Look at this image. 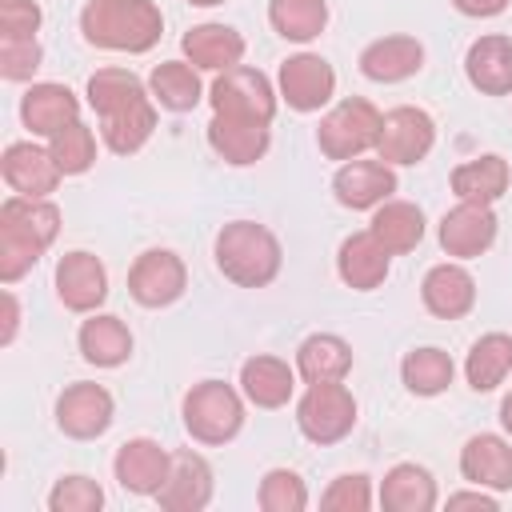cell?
<instances>
[{
	"label": "cell",
	"instance_id": "f6af8a7d",
	"mask_svg": "<svg viewBox=\"0 0 512 512\" xmlns=\"http://www.w3.org/2000/svg\"><path fill=\"white\" fill-rule=\"evenodd\" d=\"M512 0H452V8L460 16H472V20H488V16H500Z\"/></svg>",
	"mask_w": 512,
	"mask_h": 512
},
{
	"label": "cell",
	"instance_id": "4fadbf2b",
	"mask_svg": "<svg viewBox=\"0 0 512 512\" xmlns=\"http://www.w3.org/2000/svg\"><path fill=\"white\" fill-rule=\"evenodd\" d=\"M0 176H4V184L16 196H36V200H48L60 188V180H64L52 148H40L32 140H16V144L4 148Z\"/></svg>",
	"mask_w": 512,
	"mask_h": 512
},
{
	"label": "cell",
	"instance_id": "cb8c5ba5",
	"mask_svg": "<svg viewBox=\"0 0 512 512\" xmlns=\"http://www.w3.org/2000/svg\"><path fill=\"white\" fill-rule=\"evenodd\" d=\"M464 76L484 96H512V40L500 32L476 36L464 52Z\"/></svg>",
	"mask_w": 512,
	"mask_h": 512
},
{
	"label": "cell",
	"instance_id": "d4e9b609",
	"mask_svg": "<svg viewBox=\"0 0 512 512\" xmlns=\"http://www.w3.org/2000/svg\"><path fill=\"white\" fill-rule=\"evenodd\" d=\"M60 208L52 200H36V196H8L0 204V232L28 240L36 252H48L60 236Z\"/></svg>",
	"mask_w": 512,
	"mask_h": 512
},
{
	"label": "cell",
	"instance_id": "83f0119b",
	"mask_svg": "<svg viewBox=\"0 0 512 512\" xmlns=\"http://www.w3.org/2000/svg\"><path fill=\"white\" fill-rule=\"evenodd\" d=\"M80 356L96 368H120L132 356V328L112 312H88V320L76 332Z\"/></svg>",
	"mask_w": 512,
	"mask_h": 512
},
{
	"label": "cell",
	"instance_id": "52a82bcc",
	"mask_svg": "<svg viewBox=\"0 0 512 512\" xmlns=\"http://www.w3.org/2000/svg\"><path fill=\"white\" fill-rule=\"evenodd\" d=\"M436 144V120L416 108V104H400V108H388L384 120H380V136H376V156L392 168H408V164H420L428 160Z\"/></svg>",
	"mask_w": 512,
	"mask_h": 512
},
{
	"label": "cell",
	"instance_id": "d6986e66",
	"mask_svg": "<svg viewBox=\"0 0 512 512\" xmlns=\"http://www.w3.org/2000/svg\"><path fill=\"white\" fill-rule=\"evenodd\" d=\"M460 476L488 492H512V440L476 432L460 448Z\"/></svg>",
	"mask_w": 512,
	"mask_h": 512
},
{
	"label": "cell",
	"instance_id": "30bf717a",
	"mask_svg": "<svg viewBox=\"0 0 512 512\" xmlns=\"http://www.w3.org/2000/svg\"><path fill=\"white\" fill-rule=\"evenodd\" d=\"M116 420V400L104 384L76 380L56 396V428L68 440H96L112 428Z\"/></svg>",
	"mask_w": 512,
	"mask_h": 512
},
{
	"label": "cell",
	"instance_id": "8992f818",
	"mask_svg": "<svg viewBox=\"0 0 512 512\" xmlns=\"http://www.w3.org/2000/svg\"><path fill=\"white\" fill-rule=\"evenodd\" d=\"M208 104H212V112H224V116H244V120L272 124L280 92L272 88V80L260 68L236 64L228 72H216V80L208 84Z\"/></svg>",
	"mask_w": 512,
	"mask_h": 512
},
{
	"label": "cell",
	"instance_id": "603a6c76",
	"mask_svg": "<svg viewBox=\"0 0 512 512\" xmlns=\"http://www.w3.org/2000/svg\"><path fill=\"white\" fill-rule=\"evenodd\" d=\"M388 268H392V252L372 236V228L364 232H352L340 240V252H336V272L340 280L352 288V292H372L388 280Z\"/></svg>",
	"mask_w": 512,
	"mask_h": 512
},
{
	"label": "cell",
	"instance_id": "5bb4252c",
	"mask_svg": "<svg viewBox=\"0 0 512 512\" xmlns=\"http://www.w3.org/2000/svg\"><path fill=\"white\" fill-rule=\"evenodd\" d=\"M168 468H172V452L160 448V440L152 436H132L112 456V476L132 496H156L168 480Z\"/></svg>",
	"mask_w": 512,
	"mask_h": 512
},
{
	"label": "cell",
	"instance_id": "ffe728a7",
	"mask_svg": "<svg viewBox=\"0 0 512 512\" xmlns=\"http://www.w3.org/2000/svg\"><path fill=\"white\" fill-rule=\"evenodd\" d=\"M180 52H184V60L196 64L200 72H228V68L244 64L248 44H244V36H240L232 24L208 20V24H196V28H188V32L180 36Z\"/></svg>",
	"mask_w": 512,
	"mask_h": 512
},
{
	"label": "cell",
	"instance_id": "836d02e7",
	"mask_svg": "<svg viewBox=\"0 0 512 512\" xmlns=\"http://www.w3.org/2000/svg\"><path fill=\"white\" fill-rule=\"evenodd\" d=\"M512 372V336L508 332H484L472 340L464 356V380L472 392H496L504 376Z\"/></svg>",
	"mask_w": 512,
	"mask_h": 512
},
{
	"label": "cell",
	"instance_id": "4dcf8cb0",
	"mask_svg": "<svg viewBox=\"0 0 512 512\" xmlns=\"http://www.w3.org/2000/svg\"><path fill=\"white\" fill-rule=\"evenodd\" d=\"M148 92L152 100L164 108V112H192L200 100H208L204 92V80H200V68L188 64V60H160L152 72H148Z\"/></svg>",
	"mask_w": 512,
	"mask_h": 512
},
{
	"label": "cell",
	"instance_id": "1f68e13d",
	"mask_svg": "<svg viewBox=\"0 0 512 512\" xmlns=\"http://www.w3.org/2000/svg\"><path fill=\"white\" fill-rule=\"evenodd\" d=\"M84 96H88V104H92V112H96L100 120H104V116H116V112H128V108H136V104H144V100H152L148 84H144L136 72H128V68H96V72L88 76Z\"/></svg>",
	"mask_w": 512,
	"mask_h": 512
},
{
	"label": "cell",
	"instance_id": "74e56055",
	"mask_svg": "<svg viewBox=\"0 0 512 512\" xmlns=\"http://www.w3.org/2000/svg\"><path fill=\"white\" fill-rule=\"evenodd\" d=\"M48 148L60 164L64 176H84L96 164V136L84 120H72L68 128H60L56 136H48Z\"/></svg>",
	"mask_w": 512,
	"mask_h": 512
},
{
	"label": "cell",
	"instance_id": "9c48e42d",
	"mask_svg": "<svg viewBox=\"0 0 512 512\" xmlns=\"http://www.w3.org/2000/svg\"><path fill=\"white\" fill-rule=\"evenodd\" d=\"M276 92L292 112H320L336 96V68L320 52H296L280 64Z\"/></svg>",
	"mask_w": 512,
	"mask_h": 512
},
{
	"label": "cell",
	"instance_id": "3957f363",
	"mask_svg": "<svg viewBox=\"0 0 512 512\" xmlns=\"http://www.w3.org/2000/svg\"><path fill=\"white\" fill-rule=\"evenodd\" d=\"M180 420L196 444H208V448L232 444L244 428V392L224 380H200L184 392Z\"/></svg>",
	"mask_w": 512,
	"mask_h": 512
},
{
	"label": "cell",
	"instance_id": "ac0fdd59",
	"mask_svg": "<svg viewBox=\"0 0 512 512\" xmlns=\"http://www.w3.org/2000/svg\"><path fill=\"white\" fill-rule=\"evenodd\" d=\"M420 300L436 320H460L476 308V280L460 260L432 264L420 280Z\"/></svg>",
	"mask_w": 512,
	"mask_h": 512
},
{
	"label": "cell",
	"instance_id": "7dc6e473",
	"mask_svg": "<svg viewBox=\"0 0 512 512\" xmlns=\"http://www.w3.org/2000/svg\"><path fill=\"white\" fill-rule=\"evenodd\" d=\"M500 428H504L508 440H512V392H504V400H500Z\"/></svg>",
	"mask_w": 512,
	"mask_h": 512
},
{
	"label": "cell",
	"instance_id": "b9f144b4",
	"mask_svg": "<svg viewBox=\"0 0 512 512\" xmlns=\"http://www.w3.org/2000/svg\"><path fill=\"white\" fill-rule=\"evenodd\" d=\"M372 480L364 476V472H344V476H336L328 488H324V496H320V508L324 512H368L372 508Z\"/></svg>",
	"mask_w": 512,
	"mask_h": 512
},
{
	"label": "cell",
	"instance_id": "484cf974",
	"mask_svg": "<svg viewBox=\"0 0 512 512\" xmlns=\"http://www.w3.org/2000/svg\"><path fill=\"white\" fill-rule=\"evenodd\" d=\"M380 508L384 512H432L440 504V488L424 464L400 460L380 480Z\"/></svg>",
	"mask_w": 512,
	"mask_h": 512
},
{
	"label": "cell",
	"instance_id": "9a60e30c",
	"mask_svg": "<svg viewBox=\"0 0 512 512\" xmlns=\"http://www.w3.org/2000/svg\"><path fill=\"white\" fill-rule=\"evenodd\" d=\"M212 492H216V476H212V464L192 452V448H180L172 452V468H168V480L164 488L152 496L164 512H200L212 504Z\"/></svg>",
	"mask_w": 512,
	"mask_h": 512
},
{
	"label": "cell",
	"instance_id": "7c38bea8",
	"mask_svg": "<svg viewBox=\"0 0 512 512\" xmlns=\"http://www.w3.org/2000/svg\"><path fill=\"white\" fill-rule=\"evenodd\" d=\"M52 280H56V296H60V304L68 312L88 316L108 300V268H104V260L96 252H84V248L64 252L56 260V276Z\"/></svg>",
	"mask_w": 512,
	"mask_h": 512
},
{
	"label": "cell",
	"instance_id": "d6a6232c",
	"mask_svg": "<svg viewBox=\"0 0 512 512\" xmlns=\"http://www.w3.org/2000/svg\"><path fill=\"white\" fill-rule=\"evenodd\" d=\"M368 228H372V236H376L392 256H404V252L420 248L428 224H424L420 204H412V200H384L380 208H372Z\"/></svg>",
	"mask_w": 512,
	"mask_h": 512
},
{
	"label": "cell",
	"instance_id": "f1b7e54d",
	"mask_svg": "<svg viewBox=\"0 0 512 512\" xmlns=\"http://www.w3.org/2000/svg\"><path fill=\"white\" fill-rule=\"evenodd\" d=\"M352 372V344L336 332H312L296 348V376L304 384H328L348 380Z\"/></svg>",
	"mask_w": 512,
	"mask_h": 512
},
{
	"label": "cell",
	"instance_id": "8fae6325",
	"mask_svg": "<svg viewBox=\"0 0 512 512\" xmlns=\"http://www.w3.org/2000/svg\"><path fill=\"white\" fill-rule=\"evenodd\" d=\"M496 228H500V220H496L492 204L460 200L456 208H448L440 216L436 236H440V248L452 260H476V256H484L496 244Z\"/></svg>",
	"mask_w": 512,
	"mask_h": 512
},
{
	"label": "cell",
	"instance_id": "6da1fadb",
	"mask_svg": "<svg viewBox=\"0 0 512 512\" xmlns=\"http://www.w3.org/2000/svg\"><path fill=\"white\" fill-rule=\"evenodd\" d=\"M80 36L104 52H152L164 36V12L156 0H88L80 8Z\"/></svg>",
	"mask_w": 512,
	"mask_h": 512
},
{
	"label": "cell",
	"instance_id": "7a4b0ae2",
	"mask_svg": "<svg viewBox=\"0 0 512 512\" xmlns=\"http://www.w3.org/2000/svg\"><path fill=\"white\" fill-rule=\"evenodd\" d=\"M212 256L220 276L236 288H268L284 268V248L260 220H228L212 240Z\"/></svg>",
	"mask_w": 512,
	"mask_h": 512
},
{
	"label": "cell",
	"instance_id": "e0dca14e",
	"mask_svg": "<svg viewBox=\"0 0 512 512\" xmlns=\"http://www.w3.org/2000/svg\"><path fill=\"white\" fill-rule=\"evenodd\" d=\"M268 144H272V124L224 116V112H212V120H208V148L232 168H248L256 160H264Z\"/></svg>",
	"mask_w": 512,
	"mask_h": 512
},
{
	"label": "cell",
	"instance_id": "7bdbcfd3",
	"mask_svg": "<svg viewBox=\"0 0 512 512\" xmlns=\"http://www.w3.org/2000/svg\"><path fill=\"white\" fill-rule=\"evenodd\" d=\"M44 12L36 0H0V36H36Z\"/></svg>",
	"mask_w": 512,
	"mask_h": 512
},
{
	"label": "cell",
	"instance_id": "ab89813d",
	"mask_svg": "<svg viewBox=\"0 0 512 512\" xmlns=\"http://www.w3.org/2000/svg\"><path fill=\"white\" fill-rule=\"evenodd\" d=\"M104 488L92 476H60L48 492V512H100Z\"/></svg>",
	"mask_w": 512,
	"mask_h": 512
},
{
	"label": "cell",
	"instance_id": "c3c4849f",
	"mask_svg": "<svg viewBox=\"0 0 512 512\" xmlns=\"http://www.w3.org/2000/svg\"><path fill=\"white\" fill-rule=\"evenodd\" d=\"M192 8H216V4H224V0H188Z\"/></svg>",
	"mask_w": 512,
	"mask_h": 512
},
{
	"label": "cell",
	"instance_id": "44dd1931",
	"mask_svg": "<svg viewBox=\"0 0 512 512\" xmlns=\"http://www.w3.org/2000/svg\"><path fill=\"white\" fill-rule=\"evenodd\" d=\"M420 68H424V44L404 32L380 36L360 52V72L372 84H400V80H412Z\"/></svg>",
	"mask_w": 512,
	"mask_h": 512
},
{
	"label": "cell",
	"instance_id": "d590c367",
	"mask_svg": "<svg viewBox=\"0 0 512 512\" xmlns=\"http://www.w3.org/2000/svg\"><path fill=\"white\" fill-rule=\"evenodd\" d=\"M268 24L292 44H308L328 28V0H268Z\"/></svg>",
	"mask_w": 512,
	"mask_h": 512
},
{
	"label": "cell",
	"instance_id": "4316f807",
	"mask_svg": "<svg viewBox=\"0 0 512 512\" xmlns=\"http://www.w3.org/2000/svg\"><path fill=\"white\" fill-rule=\"evenodd\" d=\"M240 392L256 408H284L296 392V368L280 356H268V352L248 356L240 364Z\"/></svg>",
	"mask_w": 512,
	"mask_h": 512
},
{
	"label": "cell",
	"instance_id": "8d00e7d4",
	"mask_svg": "<svg viewBox=\"0 0 512 512\" xmlns=\"http://www.w3.org/2000/svg\"><path fill=\"white\" fill-rule=\"evenodd\" d=\"M156 100H144V104H136V108H128V112H116V116H104L100 120V136H104V144H108V152H116V156H136L148 140H152V132H156Z\"/></svg>",
	"mask_w": 512,
	"mask_h": 512
},
{
	"label": "cell",
	"instance_id": "bcb514c9",
	"mask_svg": "<svg viewBox=\"0 0 512 512\" xmlns=\"http://www.w3.org/2000/svg\"><path fill=\"white\" fill-rule=\"evenodd\" d=\"M16 328H20V300L12 288H4V332H0V344L8 348L16 340Z\"/></svg>",
	"mask_w": 512,
	"mask_h": 512
},
{
	"label": "cell",
	"instance_id": "7402d4cb",
	"mask_svg": "<svg viewBox=\"0 0 512 512\" xmlns=\"http://www.w3.org/2000/svg\"><path fill=\"white\" fill-rule=\"evenodd\" d=\"M20 120L32 136H56L72 120H80V100L68 84L40 80V84H28V92L20 96Z\"/></svg>",
	"mask_w": 512,
	"mask_h": 512
},
{
	"label": "cell",
	"instance_id": "f546056e",
	"mask_svg": "<svg viewBox=\"0 0 512 512\" xmlns=\"http://www.w3.org/2000/svg\"><path fill=\"white\" fill-rule=\"evenodd\" d=\"M448 184H452L456 200L496 204V200L508 192V184H512V168H508V160H504V156L484 152V156H472V160L456 164V168H452V176H448Z\"/></svg>",
	"mask_w": 512,
	"mask_h": 512
},
{
	"label": "cell",
	"instance_id": "ba28073f",
	"mask_svg": "<svg viewBox=\"0 0 512 512\" xmlns=\"http://www.w3.org/2000/svg\"><path fill=\"white\" fill-rule=\"evenodd\" d=\"M188 268L172 248H148L128 268V296L140 308H168L184 296Z\"/></svg>",
	"mask_w": 512,
	"mask_h": 512
},
{
	"label": "cell",
	"instance_id": "f35d334b",
	"mask_svg": "<svg viewBox=\"0 0 512 512\" xmlns=\"http://www.w3.org/2000/svg\"><path fill=\"white\" fill-rule=\"evenodd\" d=\"M256 504L264 512H304L308 508V484L292 468H268L256 488Z\"/></svg>",
	"mask_w": 512,
	"mask_h": 512
},
{
	"label": "cell",
	"instance_id": "2e32d148",
	"mask_svg": "<svg viewBox=\"0 0 512 512\" xmlns=\"http://www.w3.org/2000/svg\"><path fill=\"white\" fill-rule=\"evenodd\" d=\"M392 192H396V168L384 164L380 156L376 160H364V156L344 160L332 176V196L352 212H372L384 200H392Z\"/></svg>",
	"mask_w": 512,
	"mask_h": 512
},
{
	"label": "cell",
	"instance_id": "e575fe53",
	"mask_svg": "<svg viewBox=\"0 0 512 512\" xmlns=\"http://www.w3.org/2000/svg\"><path fill=\"white\" fill-rule=\"evenodd\" d=\"M452 376H456V364H452V356H448L444 348H436V344L412 348V352H404V360H400V380H404V388H408L412 396H440V392H448Z\"/></svg>",
	"mask_w": 512,
	"mask_h": 512
},
{
	"label": "cell",
	"instance_id": "60d3db41",
	"mask_svg": "<svg viewBox=\"0 0 512 512\" xmlns=\"http://www.w3.org/2000/svg\"><path fill=\"white\" fill-rule=\"evenodd\" d=\"M44 64V48L36 36H0V76L4 80H32Z\"/></svg>",
	"mask_w": 512,
	"mask_h": 512
},
{
	"label": "cell",
	"instance_id": "277c9868",
	"mask_svg": "<svg viewBox=\"0 0 512 512\" xmlns=\"http://www.w3.org/2000/svg\"><path fill=\"white\" fill-rule=\"evenodd\" d=\"M380 120L384 112L364 100V96H344L336 108H328L320 116V128H316V148L328 156V160H356L364 152H376V136H380Z\"/></svg>",
	"mask_w": 512,
	"mask_h": 512
},
{
	"label": "cell",
	"instance_id": "ee69618b",
	"mask_svg": "<svg viewBox=\"0 0 512 512\" xmlns=\"http://www.w3.org/2000/svg\"><path fill=\"white\" fill-rule=\"evenodd\" d=\"M448 508H480V512H496L500 508V500L488 492V488H468V492H452L448 496Z\"/></svg>",
	"mask_w": 512,
	"mask_h": 512
},
{
	"label": "cell",
	"instance_id": "5b68a950",
	"mask_svg": "<svg viewBox=\"0 0 512 512\" xmlns=\"http://www.w3.org/2000/svg\"><path fill=\"white\" fill-rule=\"evenodd\" d=\"M356 396L344 388V380L328 384H308L304 396L296 400V428L312 444H340L356 428Z\"/></svg>",
	"mask_w": 512,
	"mask_h": 512
}]
</instances>
